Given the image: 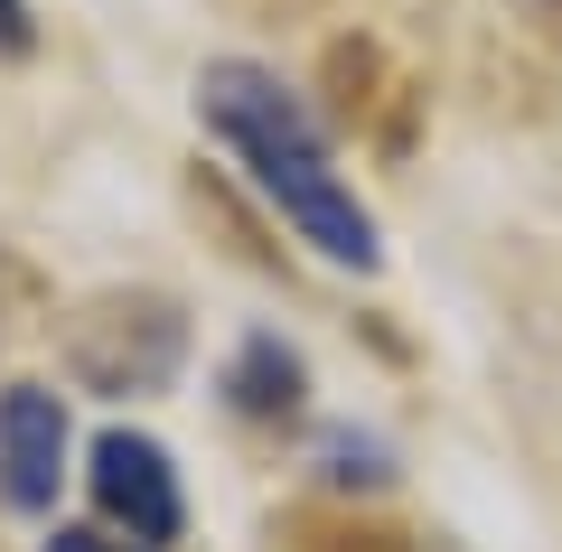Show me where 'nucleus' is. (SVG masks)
I'll list each match as a JSON object with an SVG mask.
<instances>
[{"label":"nucleus","instance_id":"1","mask_svg":"<svg viewBox=\"0 0 562 552\" xmlns=\"http://www.w3.org/2000/svg\"><path fill=\"white\" fill-rule=\"evenodd\" d=\"M198 113H206V132L244 159V178L281 206V225H291L310 254L347 262V272H375V254H384L375 216L357 206L347 169L328 159L319 122L301 113L291 85L262 76V66H244V57H225V66H206V76H198Z\"/></svg>","mask_w":562,"mask_h":552},{"label":"nucleus","instance_id":"2","mask_svg":"<svg viewBox=\"0 0 562 552\" xmlns=\"http://www.w3.org/2000/svg\"><path fill=\"white\" fill-rule=\"evenodd\" d=\"M179 309L169 300H94V309L66 328V356H76V375L94 394H160L179 375Z\"/></svg>","mask_w":562,"mask_h":552},{"label":"nucleus","instance_id":"3","mask_svg":"<svg viewBox=\"0 0 562 552\" xmlns=\"http://www.w3.org/2000/svg\"><path fill=\"white\" fill-rule=\"evenodd\" d=\"M85 487H94L103 525L132 533V552H160L179 543L188 506H179V469H169V450L150 431H103L94 459H85Z\"/></svg>","mask_w":562,"mask_h":552},{"label":"nucleus","instance_id":"4","mask_svg":"<svg viewBox=\"0 0 562 552\" xmlns=\"http://www.w3.org/2000/svg\"><path fill=\"white\" fill-rule=\"evenodd\" d=\"M66 477V403L47 384H10L0 394V506L47 515Z\"/></svg>","mask_w":562,"mask_h":552},{"label":"nucleus","instance_id":"5","mask_svg":"<svg viewBox=\"0 0 562 552\" xmlns=\"http://www.w3.org/2000/svg\"><path fill=\"white\" fill-rule=\"evenodd\" d=\"M225 394H235V413H254V421L301 413V356L281 347V337H244V356H235V375H225Z\"/></svg>","mask_w":562,"mask_h":552},{"label":"nucleus","instance_id":"6","mask_svg":"<svg viewBox=\"0 0 562 552\" xmlns=\"http://www.w3.org/2000/svg\"><path fill=\"white\" fill-rule=\"evenodd\" d=\"M38 20H29V0H0V57H29Z\"/></svg>","mask_w":562,"mask_h":552},{"label":"nucleus","instance_id":"7","mask_svg":"<svg viewBox=\"0 0 562 552\" xmlns=\"http://www.w3.org/2000/svg\"><path fill=\"white\" fill-rule=\"evenodd\" d=\"M47 552H132V543H113V533H76V525H57V533H47Z\"/></svg>","mask_w":562,"mask_h":552},{"label":"nucleus","instance_id":"8","mask_svg":"<svg viewBox=\"0 0 562 552\" xmlns=\"http://www.w3.org/2000/svg\"><path fill=\"white\" fill-rule=\"evenodd\" d=\"M10 300H20V272L0 262V337H10Z\"/></svg>","mask_w":562,"mask_h":552},{"label":"nucleus","instance_id":"9","mask_svg":"<svg viewBox=\"0 0 562 552\" xmlns=\"http://www.w3.org/2000/svg\"><path fill=\"white\" fill-rule=\"evenodd\" d=\"M525 10H543V20H562V0H525Z\"/></svg>","mask_w":562,"mask_h":552}]
</instances>
